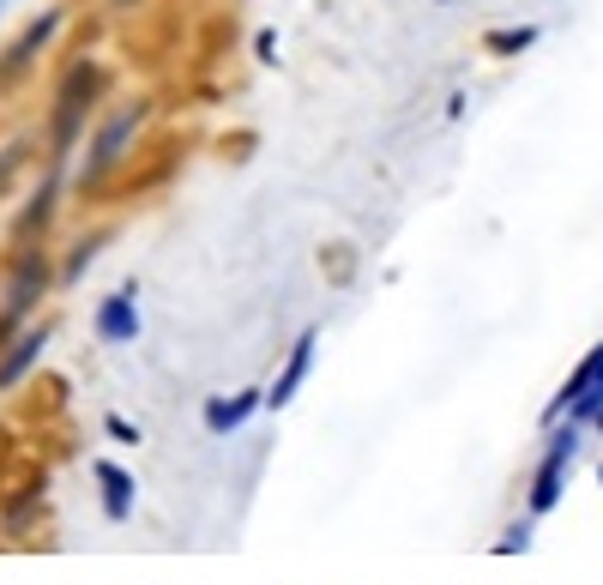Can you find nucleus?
Listing matches in <instances>:
<instances>
[{"mask_svg":"<svg viewBox=\"0 0 603 585\" xmlns=\"http://www.w3.org/2000/svg\"><path fill=\"white\" fill-rule=\"evenodd\" d=\"M109 435H115V441H139V429H133L127 416H109Z\"/></svg>","mask_w":603,"mask_h":585,"instance_id":"obj_15","label":"nucleus"},{"mask_svg":"<svg viewBox=\"0 0 603 585\" xmlns=\"http://www.w3.org/2000/svg\"><path fill=\"white\" fill-rule=\"evenodd\" d=\"M42 344H49V326H37V332H25V339L13 344V351L0 356V387H19V380H25V368L42 356Z\"/></svg>","mask_w":603,"mask_h":585,"instance_id":"obj_10","label":"nucleus"},{"mask_svg":"<svg viewBox=\"0 0 603 585\" xmlns=\"http://www.w3.org/2000/svg\"><path fill=\"white\" fill-rule=\"evenodd\" d=\"M591 429H598V435H603V416H598V423H591Z\"/></svg>","mask_w":603,"mask_h":585,"instance_id":"obj_16","label":"nucleus"},{"mask_svg":"<svg viewBox=\"0 0 603 585\" xmlns=\"http://www.w3.org/2000/svg\"><path fill=\"white\" fill-rule=\"evenodd\" d=\"M579 435H586V423H562V429H550L543 465H538V477H531V495H525L531 520L555 513V501H562V489H567V471H574V453H579Z\"/></svg>","mask_w":603,"mask_h":585,"instance_id":"obj_1","label":"nucleus"},{"mask_svg":"<svg viewBox=\"0 0 603 585\" xmlns=\"http://www.w3.org/2000/svg\"><path fill=\"white\" fill-rule=\"evenodd\" d=\"M254 54H260V61H278V37H272V31H260V37H254Z\"/></svg>","mask_w":603,"mask_h":585,"instance_id":"obj_14","label":"nucleus"},{"mask_svg":"<svg viewBox=\"0 0 603 585\" xmlns=\"http://www.w3.org/2000/svg\"><path fill=\"white\" fill-rule=\"evenodd\" d=\"M260 404H266V392H254V387H248V392H230V399H211V404H206V429H211V435H236L242 423L260 411Z\"/></svg>","mask_w":603,"mask_h":585,"instance_id":"obj_9","label":"nucleus"},{"mask_svg":"<svg viewBox=\"0 0 603 585\" xmlns=\"http://www.w3.org/2000/svg\"><path fill=\"white\" fill-rule=\"evenodd\" d=\"M315 351H320V332L308 326V332H302V339L290 344V363H284V375L272 380V392H266V404H272V411H284V404L302 392V380H308V368H315Z\"/></svg>","mask_w":603,"mask_h":585,"instance_id":"obj_5","label":"nucleus"},{"mask_svg":"<svg viewBox=\"0 0 603 585\" xmlns=\"http://www.w3.org/2000/svg\"><path fill=\"white\" fill-rule=\"evenodd\" d=\"M54 31H61V13H42V19H30V25L19 31V42H13V49L0 54V85H7V78H19V66H25V61H37V49L54 37Z\"/></svg>","mask_w":603,"mask_h":585,"instance_id":"obj_7","label":"nucleus"},{"mask_svg":"<svg viewBox=\"0 0 603 585\" xmlns=\"http://www.w3.org/2000/svg\"><path fill=\"white\" fill-rule=\"evenodd\" d=\"M0 7H7V0H0Z\"/></svg>","mask_w":603,"mask_h":585,"instance_id":"obj_17","label":"nucleus"},{"mask_svg":"<svg viewBox=\"0 0 603 585\" xmlns=\"http://www.w3.org/2000/svg\"><path fill=\"white\" fill-rule=\"evenodd\" d=\"M139 121H145V103H133V109H115V115L103 121V133L91 139V151H85V182H97V175L115 163L121 151L133 145V133H139Z\"/></svg>","mask_w":603,"mask_h":585,"instance_id":"obj_3","label":"nucleus"},{"mask_svg":"<svg viewBox=\"0 0 603 585\" xmlns=\"http://www.w3.org/2000/svg\"><path fill=\"white\" fill-rule=\"evenodd\" d=\"M591 387H603V344H591V351H586V363H579L574 375H567V387L555 392V404L543 411V423H550V429H562V416L574 411V404L586 399Z\"/></svg>","mask_w":603,"mask_h":585,"instance_id":"obj_6","label":"nucleus"},{"mask_svg":"<svg viewBox=\"0 0 603 585\" xmlns=\"http://www.w3.org/2000/svg\"><path fill=\"white\" fill-rule=\"evenodd\" d=\"M91 477H97V495H103L109 520H127V513H133V471H121L115 459H97Z\"/></svg>","mask_w":603,"mask_h":585,"instance_id":"obj_8","label":"nucleus"},{"mask_svg":"<svg viewBox=\"0 0 603 585\" xmlns=\"http://www.w3.org/2000/svg\"><path fill=\"white\" fill-rule=\"evenodd\" d=\"M441 7H446V0H441Z\"/></svg>","mask_w":603,"mask_h":585,"instance_id":"obj_18","label":"nucleus"},{"mask_svg":"<svg viewBox=\"0 0 603 585\" xmlns=\"http://www.w3.org/2000/svg\"><path fill=\"white\" fill-rule=\"evenodd\" d=\"M91 326H97V339H103V344H133V339H139V302H133V284L97 302Z\"/></svg>","mask_w":603,"mask_h":585,"instance_id":"obj_4","label":"nucleus"},{"mask_svg":"<svg viewBox=\"0 0 603 585\" xmlns=\"http://www.w3.org/2000/svg\"><path fill=\"white\" fill-rule=\"evenodd\" d=\"M97 85H103V78H97V66H73V73H66L61 103H54V121H49V145H54V151H66V145H73L85 109L97 103Z\"/></svg>","mask_w":603,"mask_h":585,"instance_id":"obj_2","label":"nucleus"},{"mask_svg":"<svg viewBox=\"0 0 603 585\" xmlns=\"http://www.w3.org/2000/svg\"><path fill=\"white\" fill-rule=\"evenodd\" d=\"M538 42V25H501V31H489V54H525Z\"/></svg>","mask_w":603,"mask_h":585,"instance_id":"obj_12","label":"nucleus"},{"mask_svg":"<svg viewBox=\"0 0 603 585\" xmlns=\"http://www.w3.org/2000/svg\"><path fill=\"white\" fill-rule=\"evenodd\" d=\"M525 544H531V525H513V532H507V537H501V544H495V549H501V556H519V549H525Z\"/></svg>","mask_w":603,"mask_h":585,"instance_id":"obj_13","label":"nucleus"},{"mask_svg":"<svg viewBox=\"0 0 603 585\" xmlns=\"http://www.w3.org/2000/svg\"><path fill=\"white\" fill-rule=\"evenodd\" d=\"M42 290H49V266H42V260H25V266L13 272V290H7V314H25L30 302L42 296Z\"/></svg>","mask_w":603,"mask_h":585,"instance_id":"obj_11","label":"nucleus"}]
</instances>
